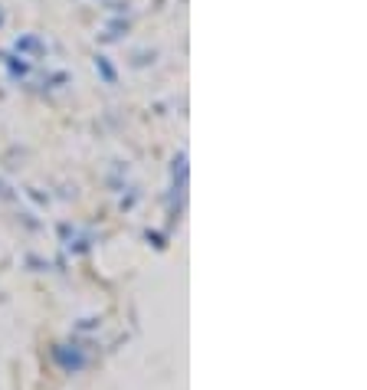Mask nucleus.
Wrapping results in <instances>:
<instances>
[{"instance_id":"f257e3e1","label":"nucleus","mask_w":367,"mask_h":390,"mask_svg":"<svg viewBox=\"0 0 367 390\" xmlns=\"http://www.w3.org/2000/svg\"><path fill=\"white\" fill-rule=\"evenodd\" d=\"M53 361L66 370V374H79V370L89 364V354H86V347H79V345H56Z\"/></svg>"},{"instance_id":"f03ea898","label":"nucleus","mask_w":367,"mask_h":390,"mask_svg":"<svg viewBox=\"0 0 367 390\" xmlns=\"http://www.w3.org/2000/svg\"><path fill=\"white\" fill-rule=\"evenodd\" d=\"M96 73L105 79V86H115L119 82V73H115V66L108 63V56H96Z\"/></svg>"},{"instance_id":"7ed1b4c3","label":"nucleus","mask_w":367,"mask_h":390,"mask_svg":"<svg viewBox=\"0 0 367 390\" xmlns=\"http://www.w3.org/2000/svg\"><path fill=\"white\" fill-rule=\"evenodd\" d=\"M17 53H33V56H43L46 53V46L36 40V36H20L17 40Z\"/></svg>"},{"instance_id":"20e7f679","label":"nucleus","mask_w":367,"mask_h":390,"mask_svg":"<svg viewBox=\"0 0 367 390\" xmlns=\"http://www.w3.org/2000/svg\"><path fill=\"white\" fill-rule=\"evenodd\" d=\"M7 66H10V76H27V73H30V66L20 63L17 56H7Z\"/></svg>"},{"instance_id":"39448f33","label":"nucleus","mask_w":367,"mask_h":390,"mask_svg":"<svg viewBox=\"0 0 367 390\" xmlns=\"http://www.w3.org/2000/svg\"><path fill=\"white\" fill-rule=\"evenodd\" d=\"M144 239H148V243H154V250H164V246H167V243H164V237H161V233H154V230H144Z\"/></svg>"},{"instance_id":"423d86ee","label":"nucleus","mask_w":367,"mask_h":390,"mask_svg":"<svg viewBox=\"0 0 367 390\" xmlns=\"http://www.w3.org/2000/svg\"><path fill=\"white\" fill-rule=\"evenodd\" d=\"M92 328H98V318H82L79 322V331H92Z\"/></svg>"},{"instance_id":"0eeeda50","label":"nucleus","mask_w":367,"mask_h":390,"mask_svg":"<svg viewBox=\"0 0 367 390\" xmlns=\"http://www.w3.org/2000/svg\"><path fill=\"white\" fill-rule=\"evenodd\" d=\"M0 200H13V190L3 184V181H0Z\"/></svg>"},{"instance_id":"6e6552de","label":"nucleus","mask_w":367,"mask_h":390,"mask_svg":"<svg viewBox=\"0 0 367 390\" xmlns=\"http://www.w3.org/2000/svg\"><path fill=\"white\" fill-rule=\"evenodd\" d=\"M0 23H3V10H0Z\"/></svg>"}]
</instances>
